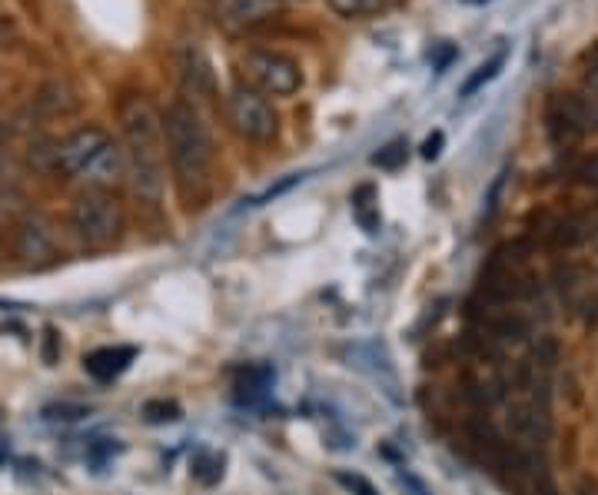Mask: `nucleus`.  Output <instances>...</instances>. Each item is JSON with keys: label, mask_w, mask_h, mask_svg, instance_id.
<instances>
[{"label": "nucleus", "mask_w": 598, "mask_h": 495, "mask_svg": "<svg viewBox=\"0 0 598 495\" xmlns=\"http://www.w3.org/2000/svg\"><path fill=\"white\" fill-rule=\"evenodd\" d=\"M123 127V157H127V177L137 197L147 203H160L163 183H167V137H163V117L153 110L147 97H123L120 103Z\"/></svg>", "instance_id": "nucleus-1"}, {"label": "nucleus", "mask_w": 598, "mask_h": 495, "mask_svg": "<svg viewBox=\"0 0 598 495\" xmlns=\"http://www.w3.org/2000/svg\"><path fill=\"white\" fill-rule=\"evenodd\" d=\"M163 137H167V157L180 193L183 197H200L206 183H210L216 160L213 133L206 127L203 113L190 100L170 103L167 117H163Z\"/></svg>", "instance_id": "nucleus-2"}, {"label": "nucleus", "mask_w": 598, "mask_h": 495, "mask_svg": "<svg viewBox=\"0 0 598 495\" xmlns=\"http://www.w3.org/2000/svg\"><path fill=\"white\" fill-rule=\"evenodd\" d=\"M57 167L67 177L90 183L94 190H107L120 177H127V157L110 133L100 127H80L67 140H60Z\"/></svg>", "instance_id": "nucleus-3"}, {"label": "nucleus", "mask_w": 598, "mask_h": 495, "mask_svg": "<svg viewBox=\"0 0 598 495\" xmlns=\"http://www.w3.org/2000/svg\"><path fill=\"white\" fill-rule=\"evenodd\" d=\"M236 70L246 87L263 97H293L303 87V67L290 54L270 47H246L236 57Z\"/></svg>", "instance_id": "nucleus-4"}, {"label": "nucleus", "mask_w": 598, "mask_h": 495, "mask_svg": "<svg viewBox=\"0 0 598 495\" xmlns=\"http://www.w3.org/2000/svg\"><path fill=\"white\" fill-rule=\"evenodd\" d=\"M77 236L87 246H113L123 233V206L110 190H84L70 210Z\"/></svg>", "instance_id": "nucleus-5"}, {"label": "nucleus", "mask_w": 598, "mask_h": 495, "mask_svg": "<svg viewBox=\"0 0 598 495\" xmlns=\"http://www.w3.org/2000/svg\"><path fill=\"white\" fill-rule=\"evenodd\" d=\"M233 130L250 143H273L280 133V113L273 110V103L263 94H256L250 87H236L226 103Z\"/></svg>", "instance_id": "nucleus-6"}, {"label": "nucleus", "mask_w": 598, "mask_h": 495, "mask_svg": "<svg viewBox=\"0 0 598 495\" xmlns=\"http://www.w3.org/2000/svg\"><path fill=\"white\" fill-rule=\"evenodd\" d=\"M545 130L555 147H572L592 130V103L579 94H552L545 107Z\"/></svg>", "instance_id": "nucleus-7"}, {"label": "nucleus", "mask_w": 598, "mask_h": 495, "mask_svg": "<svg viewBox=\"0 0 598 495\" xmlns=\"http://www.w3.org/2000/svg\"><path fill=\"white\" fill-rule=\"evenodd\" d=\"M17 256L27 266H44L57 256V226L44 213H27L14 233Z\"/></svg>", "instance_id": "nucleus-8"}, {"label": "nucleus", "mask_w": 598, "mask_h": 495, "mask_svg": "<svg viewBox=\"0 0 598 495\" xmlns=\"http://www.w3.org/2000/svg\"><path fill=\"white\" fill-rule=\"evenodd\" d=\"M280 0H220V14L236 30H253L280 17Z\"/></svg>", "instance_id": "nucleus-9"}, {"label": "nucleus", "mask_w": 598, "mask_h": 495, "mask_svg": "<svg viewBox=\"0 0 598 495\" xmlns=\"http://www.w3.org/2000/svg\"><path fill=\"white\" fill-rule=\"evenodd\" d=\"M133 359H137V349L133 346H103L84 359V369L97 379V383H113L117 376L127 373Z\"/></svg>", "instance_id": "nucleus-10"}, {"label": "nucleus", "mask_w": 598, "mask_h": 495, "mask_svg": "<svg viewBox=\"0 0 598 495\" xmlns=\"http://www.w3.org/2000/svg\"><path fill=\"white\" fill-rule=\"evenodd\" d=\"M183 80H187V90L193 97L197 94H210L213 90V70L206 64V57L200 50H190L187 60H183Z\"/></svg>", "instance_id": "nucleus-11"}, {"label": "nucleus", "mask_w": 598, "mask_h": 495, "mask_svg": "<svg viewBox=\"0 0 598 495\" xmlns=\"http://www.w3.org/2000/svg\"><path fill=\"white\" fill-rule=\"evenodd\" d=\"M270 386H273V369L270 366H246L236 373V393L246 396V399L263 396Z\"/></svg>", "instance_id": "nucleus-12"}, {"label": "nucleus", "mask_w": 598, "mask_h": 495, "mask_svg": "<svg viewBox=\"0 0 598 495\" xmlns=\"http://www.w3.org/2000/svg\"><path fill=\"white\" fill-rule=\"evenodd\" d=\"M353 213H356V220L366 233L379 230V206H376V190L373 187H359L353 193Z\"/></svg>", "instance_id": "nucleus-13"}, {"label": "nucleus", "mask_w": 598, "mask_h": 495, "mask_svg": "<svg viewBox=\"0 0 598 495\" xmlns=\"http://www.w3.org/2000/svg\"><path fill=\"white\" fill-rule=\"evenodd\" d=\"M505 67V50H496V54H492L486 64H479L476 67V74H472L466 84H462V90H459V97H472L476 94V90H482L486 84H492V80L499 77V70Z\"/></svg>", "instance_id": "nucleus-14"}, {"label": "nucleus", "mask_w": 598, "mask_h": 495, "mask_svg": "<svg viewBox=\"0 0 598 495\" xmlns=\"http://www.w3.org/2000/svg\"><path fill=\"white\" fill-rule=\"evenodd\" d=\"M223 466H226L223 452H200V456L193 459V476H197L203 486H213V482L223 479Z\"/></svg>", "instance_id": "nucleus-15"}, {"label": "nucleus", "mask_w": 598, "mask_h": 495, "mask_svg": "<svg viewBox=\"0 0 598 495\" xmlns=\"http://www.w3.org/2000/svg\"><path fill=\"white\" fill-rule=\"evenodd\" d=\"M582 240H589V230H585V220H579V216H569V220H562L552 230V243L555 246H575Z\"/></svg>", "instance_id": "nucleus-16"}, {"label": "nucleus", "mask_w": 598, "mask_h": 495, "mask_svg": "<svg viewBox=\"0 0 598 495\" xmlns=\"http://www.w3.org/2000/svg\"><path fill=\"white\" fill-rule=\"evenodd\" d=\"M406 157H409V143L393 140V143H386L379 153H373V163L379 170H399L402 163H406Z\"/></svg>", "instance_id": "nucleus-17"}, {"label": "nucleus", "mask_w": 598, "mask_h": 495, "mask_svg": "<svg viewBox=\"0 0 598 495\" xmlns=\"http://www.w3.org/2000/svg\"><path fill=\"white\" fill-rule=\"evenodd\" d=\"M143 419L153 422V426H163V422H177L180 419V406L170 399H150L143 406Z\"/></svg>", "instance_id": "nucleus-18"}, {"label": "nucleus", "mask_w": 598, "mask_h": 495, "mask_svg": "<svg viewBox=\"0 0 598 495\" xmlns=\"http://www.w3.org/2000/svg\"><path fill=\"white\" fill-rule=\"evenodd\" d=\"M329 7L336 10L339 17H369V14H376L379 7H383V0H326Z\"/></svg>", "instance_id": "nucleus-19"}, {"label": "nucleus", "mask_w": 598, "mask_h": 495, "mask_svg": "<svg viewBox=\"0 0 598 495\" xmlns=\"http://www.w3.org/2000/svg\"><path fill=\"white\" fill-rule=\"evenodd\" d=\"M57 147H60L57 140H44V143H37V147H30V163H34L40 173L60 170L57 167Z\"/></svg>", "instance_id": "nucleus-20"}, {"label": "nucleus", "mask_w": 598, "mask_h": 495, "mask_svg": "<svg viewBox=\"0 0 598 495\" xmlns=\"http://www.w3.org/2000/svg\"><path fill=\"white\" fill-rule=\"evenodd\" d=\"M575 180L582 183V187H592L598 190V153H585V157L575 163Z\"/></svg>", "instance_id": "nucleus-21"}, {"label": "nucleus", "mask_w": 598, "mask_h": 495, "mask_svg": "<svg viewBox=\"0 0 598 495\" xmlns=\"http://www.w3.org/2000/svg\"><path fill=\"white\" fill-rule=\"evenodd\" d=\"M44 416L50 422H77V419L90 416V409L87 406H70V402H64V406H47Z\"/></svg>", "instance_id": "nucleus-22"}, {"label": "nucleus", "mask_w": 598, "mask_h": 495, "mask_svg": "<svg viewBox=\"0 0 598 495\" xmlns=\"http://www.w3.org/2000/svg\"><path fill=\"white\" fill-rule=\"evenodd\" d=\"M336 482H339L343 489L353 492V495H379V492L373 489V482L363 479V476H356V472H336Z\"/></svg>", "instance_id": "nucleus-23"}, {"label": "nucleus", "mask_w": 598, "mask_h": 495, "mask_svg": "<svg viewBox=\"0 0 598 495\" xmlns=\"http://www.w3.org/2000/svg\"><path fill=\"white\" fill-rule=\"evenodd\" d=\"M40 359H44L47 366H54L60 359V336L54 326L44 329V339H40Z\"/></svg>", "instance_id": "nucleus-24"}, {"label": "nucleus", "mask_w": 598, "mask_h": 495, "mask_svg": "<svg viewBox=\"0 0 598 495\" xmlns=\"http://www.w3.org/2000/svg\"><path fill=\"white\" fill-rule=\"evenodd\" d=\"M585 87L598 97V44L585 54Z\"/></svg>", "instance_id": "nucleus-25"}, {"label": "nucleus", "mask_w": 598, "mask_h": 495, "mask_svg": "<svg viewBox=\"0 0 598 495\" xmlns=\"http://www.w3.org/2000/svg\"><path fill=\"white\" fill-rule=\"evenodd\" d=\"M442 143H446V137H442V130H436L426 143H422V157H426V160H436L439 153H442Z\"/></svg>", "instance_id": "nucleus-26"}, {"label": "nucleus", "mask_w": 598, "mask_h": 495, "mask_svg": "<svg viewBox=\"0 0 598 495\" xmlns=\"http://www.w3.org/2000/svg\"><path fill=\"white\" fill-rule=\"evenodd\" d=\"M592 130H598V100L592 103Z\"/></svg>", "instance_id": "nucleus-27"}, {"label": "nucleus", "mask_w": 598, "mask_h": 495, "mask_svg": "<svg viewBox=\"0 0 598 495\" xmlns=\"http://www.w3.org/2000/svg\"><path fill=\"white\" fill-rule=\"evenodd\" d=\"M280 4H306V0H280Z\"/></svg>", "instance_id": "nucleus-28"}]
</instances>
